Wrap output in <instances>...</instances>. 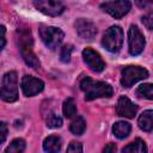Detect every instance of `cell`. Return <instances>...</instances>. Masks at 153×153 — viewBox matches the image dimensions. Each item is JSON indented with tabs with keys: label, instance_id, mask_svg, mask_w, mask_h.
<instances>
[{
	"label": "cell",
	"instance_id": "1",
	"mask_svg": "<svg viewBox=\"0 0 153 153\" xmlns=\"http://www.w3.org/2000/svg\"><path fill=\"white\" fill-rule=\"evenodd\" d=\"M81 91L85 92L86 100H93L96 98H109L112 96V87L103 81H93L90 76H86L80 82Z\"/></svg>",
	"mask_w": 153,
	"mask_h": 153
},
{
	"label": "cell",
	"instance_id": "2",
	"mask_svg": "<svg viewBox=\"0 0 153 153\" xmlns=\"http://www.w3.org/2000/svg\"><path fill=\"white\" fill-rule=\"evenodd\" d=\"M18 35H19L18 42H19L20 54H22V57L24 59L25 63L29 65L30 67L35 68V69L39 68V61L32 50L33 41H32V36H31L30 30L23 29V30L18 31Z\"/></svg>",
	"mask_w": 153,
	"mask_h": 153
},
{
	"label": "cell",
	"instance_id": "3",
	"mask_svg": "<svg viewBox=\"0 0 153 153\" xmlns=\"http://www.w3.org/2000/svg\"><path fill=\"white\" fill-rule=\"evenodd\" d=\"M1 98L8 103L18 99V78L13 71L5 73L1 79Z\"/></svg>",
	"mask_w": 153,
	"mask_h": 153
},
{
	"label": "cell",
	"instance_id": "4",
	"mask_svg": "<svg viewBox=\"0 0 153 153\" xmlns=\"http://www.w3.org/2000/svg\"><path fill=\"white\" fill-rule=\"evenodd\" d=\"M102 44L108 51L117 53L122 48V44H123V31L121 26L118 25L110 26L105 31L102 38Z\"/></svg>",
	"mask_w": 153,
	"mask_h": 153
},
{
	"label": "cell",
	"instance_id": "5",
	"mask_svg": "<svg viewBox=\"0 0 153 153\" xmlns=\"http://www.w3.org/2000/svg\"><path fill=\"white\" fill-rule=\"evenodd\" d=\"M41 39L43 41L44 45L49 49H55L57 48L63 37L65 33L60 27H55V26H45V25H41L38 29Z\"/></svg>",
	"mask_w": 153,
	"mask_h": 153
},
{
	"label": "cell",
	"instance_id": "6",
	"mask_svg": "<svg viewBox=\"0 0 153 153\" xmlns=\"http://www.w3.org/2000/svg\"><path fill=\"white\" fill-rule=\"evenodd\" d=\"M148 78V72L147 69L139 67V66H127L122 71V76H121V85L123 87H130L135 82Z\"/></svg>",
	"mask_w": 153,
	"mask_h": 153
},
{
	"label": "cell",
	"instance_id": "7",
	"mask_svg": "<svg viewBox=\"0 0 153 153\" xmlns=\"http://www.w3.org/2000/svg\"><path fill=\"white\" fill-rule=\"evenodd\" d=\"M146 41L145 37L142 35V32L140 31V29L136 25H130L129 31H128V50L129 54L133 56L140 55L143 51Z\"/></svg>",
	"mask_w": 153,
	"mask_h": 153
},
{
	"label": "cell",
	"instance_id": "8",
	"mask_svg": "<svg viewBox=\"0 0 153 153\" xmlns=\"http://www.w3.org/2000/svg\"><path fill=\"white\" fill-rule=\"evenodd\" d=\"M131 7V4L127 0H120V1H105L100 4V8L105 12H108L110 16H112L116 19H120L124 17Z\"/></svg>",
	"mask_w": 153,
	"mask_h": 153
},
{
	"label": "cell",
	"instance_id": "9",
	"mask_svg": "<svg viewBox=\"0 0 153 153\" xmlns=\"http://www.w3.org/2000/svg\"><path fill=\"white\" fill-rule=\"evenodd\" d=\"M33 6L42 13L51 17H56L65 11V5L56 0H38L33 1Z\"/></svg>",
	"mask_w": 153,
	"mask_h": 153
},
{
	"label": "cell",
	"instance_id": "10",
	"mask_svg": "<svg viewBox=\"0 0 153 153\" xmlns=\"http://www.w3.org/2000/svg\"><path fill=\"white\" fill-rule=\"evenodd\" d=\"M44 88V82L32 75H25L22 79V91L26 97H32Z\"/></svg>",
	"mask_w": 153,
	"mask_h": 153
},
{
	"label": "cell",
	"instance_id": "11",
	"mask_svg": "<svg viewBox=\"0 0 153 153\" xmlns=\"http://www.w3.org/2000/svg\"><path fill=\"white\" fill-rule=\"evenodd\" d=\"M82 57H84L85 63L93 72H102L105 68V62L103 61L99 53H97L96 50L91 48H86L82 50Z\"/></svg>",
	"mask_w": 153,
	"mask_h": 153
},
{
	"label": "cell",
	"instance_id": "12",
	"mask_svg": "<svg viewBox=\"0 0 153 153\" xmlns=\"http://www.w3.org/2000/svg\"><path fill=\"white\" fill-rule=\"evenodd\" d=\"M75 30L78 32V35L84 38V39H92L96 35H97V27L96 25L85 18H79L75 22Z\"/></svg>",
	"mask_w": 153,
	"mask_h": 153
},
{
	"label": "cell",
	"instance_id": "13",
	"mask_svg": "<svg viewBox=\"0 0 153 153\" xmlns=\"http://www.w3.org/2000/svg\"><path fill=\"white\" fill-rule=\"evenodd\" d=\"M116 112L118 116L127 117V118H134V116L137 112V105L134 104L128 97H120L116 106Z\"/></svg>",
	"mask_w": 153,
	"mask_h": 153
},
{
	"label": "cell",
	"instance_id": "14",
	"mask_svg": "<svg viewBox=\"0 0 153 153\" xmlns=\"http://www.w3.org/2000/svg\"><path fill=\"white\" fill-rule=\"evenodd\" d=\"M62 146L61 137L57 135H50L43 141V149L47 153H59Z\"/></svg>",
	"mask_w": 153,
	"mask_h": 153
},
{
	"label": "cell",
	"instance_id": "15",
	"mask_svg": "<svg viewBox=\"0 0 153 153\" xmlns=\"http://www.w3.org/2000/svg\"><path fill=\"white\" fill-rule=\"evenodd\" d=\"M137 124H139L140 129H142L143 131L153 130V110L143 111L137 120Z\"/></svg>",
	"mask_w": 153,
	"mask_h": 153
},
{
	"label": "cell",
	"instance_id": "16",
	"mask_svg": "<svg viewBox=\"0 0 153 153\" xmlns=\"http://www.w3.org/2000/svg\"><path fill=\"white\" fill-rule=\"evenodd\" d=\"M123 153H147V146L143 140L141 139H135L133 142L123 147L122 149Z\"/></svg>",
	"mask_w": 153,
	"mask_h": 153
},
{
	"label": "cell",
	"instance_id": "17",
	"mask_svg": "<svg viewBox=\"0 0 153 153\" xmlns=\"http://www.w3.org/2000/svg\"><path fill=\"white\" fill-rule=\"evenodd\" d=\"M130 130H131V126H130L128 122H124V121L116 122V123L112 126V131H114L115 136L118 137V139H124V137H127V136L130 134Z\"/></svg>",
	"mask_w": 153,
	"mask_h": 153
},
{
	"label": "cell",
	"instance_id": "18",
	"mask_svg": "<svg viewBox=\"0 0 153 153\" xmlns=\"http://www.w3.org/2000/svg\"><path fill=\"white\" fill-rule=\"evenodd\" d=\"M69 129H71V131L74 135H81V134H84V131L86 129V122H85L84 117L82 116H76L72 121V123L69 126Z\"/></svg>",
	"mask_w": 153,
	"mask_h": 153
},
{
	"label": "cell",
	"instance_id": "19",
	"mask_svg": "<svg viewBox=\"0 0 153 153\" xmlns=\"http://www.w3.org/2000/svg\"><path fill=\"white\" fill-rule=\"evenodd\" d=\"M62 111H63L65 117H67V118H72V117L76 114V105H75L73 98H67V99L63 102Z\"/></svg>",
	"mask_w": 153,
	"mask_h": 153
},
{
	"label": "cell",
	"instance_id": "20",
	"mask_svg": "<svg viewBox=\"0 0 153 153\" xmlns=\"http://www.w3.org/2000/svg\"><path fill=\"white\" fill-rule=\"evenodd\" d=\"M44 120H45L47 127H49V128L55 129V128H60L62 126V118L59 115H56L55 112H53V111L51 112H48L44 116Z\"/></svg>",
	"mask_w": 153,
	"mask_h": 153
},
{
	"label": "cell",
	"instance_id": "21",
	"mask_svg": "<svg viewBox=\"0 0 153 153\" xmlns=\"http://www.w3.org/2000/svg\"><path fill=\"white\" fill-rule=\"evenodd\" d=\"M25 149V141L23 139H14L5 149L4 153H23Z\"/></svg>",
	"mask_w": 153,
	"mask_h": 153
},
{
	"label": "cell",
	"instance_id": "22",
	"mask_svg": "<svg viewBox=\"0 0 153 153\" xmlns=\"http://www.w3.org/2000/svg\"><path fill=\"white\" fill-rule=\"evenodd\" d=\"M136 94L141 98L153 100V84H142L137 87Z\"/></svg>",
	"mask_w": 153,
	"mask_h": 153
},
{
	"label": "cell",
	"instance_id": "23",
	"mask_svg": "<svg viewBox=\"0 0 153 153\" xmlns=\"http://www.w3.org/2000/svg\"><path fill=\"white\" fill-rule=\"evenodd\" d=\"M72 51H73V45H71V44H66V45H63V47L61 48V53H60V60H61L62 62H65V63L69 62Z\"/></svg>",
	"mask_w": 153,
	"mask_h": 153
},
{
	"label": "cell",
	"instance_id": "24",
	"mask_svg": "<svg viewBox=\"0 0 153 153\" xmlns=\"http://www.w3.org/2000/svg\"><path fill=\"white\" fill-rule=\"evenodd\" d=\"M141 22H142V24H143L148 30H153V11L148 12L147 14H145V16L141 18Z\"/></svg>",
	"mask_w": 153,
	"mask_h": 153
},
{
	"label": "cell",
	"instance_id": "25",
	"mask_svg": "<svg viewBox=\"0 0 153 153\" xmlns=\"http://www.w3.org/2000/svg\"><path fill=\"white\" fill-rule=\"evenodd\" d=\"M67 153H82V145L76 141H72L67 148Z\"/></svg>",
	"mask_w": 153,
	"mask_h": 153
},
{
	"label": "cell",
	"instance_id": "26",
	"mask_svg": "<svg viewBox=\"0 0 153 153\" xmlns=\"http://www.w3.org/2000/svg\"><path fill=\"white\" fill-rule=\"evenodd\" d=\"M116 151H117L116 145H115V143H112V142H110V143H108V145L104 147L103 153H116Z\"/></svg>",
	"mask_w": 153,
	"mask_h": 153
},
{
	"label": "cell",
	"instance_id": "27",
	"mask_svg": "<svg viewBox=\"0 0 153 153\" xmlns=\"http://www.w3.org/2000/svg\"><path fill=\"white\" fill-rule=\"evenodd\" d=\"M0 134H1V142H4L6 139V135H7V126L5 122L0 123Z\"/></svg>",
	"mask_w": 153,
	"mask_h": 153
},
{
	"label": "cell",
	"instance_id": "28",
	"mask_svg": "<svg viewBox=\"0 0 153 153\" xmlns=\"http://www.w3.org/2000/svg\"><path fill=\"white\" fill-rule=\"evenodd\" d=\"M5 43H6V39H5V26L2 25L1 26V49H4Z\"/></svg>",
	"mask_w": 153,
	"mask_h": 153
}]
</instances>
